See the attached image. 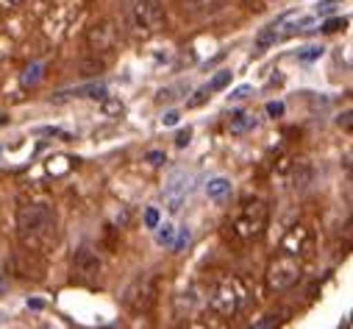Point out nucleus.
I'll return each mask as SVG.
<instances>
[{
  "label": "nucleus",
  "mask_w": 353,
  "mask_h": 329,
  "mask_svg": "<svg viewBox=\"0 0 353 329\" xmlns=\"http://www.w3.org/2000/svg\"><path fill=\"white\" fill-rule=\"evenodd\" d=\"M268 115L281 118V115H284V104H281V101H270V104H268Z\"/></svg>",
  "instance_id": "nucleus-29"
},
{
  "label": "nucleus",
  "mask_w": 353,
  "mask_h": 329,
  "mask_svg": "<svg viewBox=\"0 0 353 329\" xmlns=\"http://www.w3.org/2000/svg\"><path fill=\"white\" fill-rule=\"evenodd\" d=\"M42 70H45V67H42L39 62H37V64H31V67H28V70L23 73V84H26V87H34L37 81L42 78Z\"/></svg>",
  "instance_id": "nucleus-18"
},
{
  "label": "nucleus",
  "mask_w": 353,
  "mask_h": 329,
  "mask_svg": "<svg viewBox=\"0 0 353 329\" xmlns=\"http://www.w3.org/2000/svg\"><path fill=\"white\" fill-rule=\"evenodd\" d=\"M172 234H175V229H172L170 223H164V226H156V240H159L161 245H172Z\"/></svg>",
  "instance_id": "nucleus-19"
},
{
  "label": "nucleus",
  "mask_w": 353,
  "mask_h": 329,
  "mask_svg": "<svg viewBox=\"0 0 353 329\" xmlns=\"http://www.w3.org/2000/svg\"><path fill=\"white\" fill-rule=\"evenodd\" d=\"M242 296H245V293H242V285H239L236 279H220V282L214 285L212 296H209V307H212L217 315L228 318V315H234V312L239 310Z\"/></svg>",
  "instance_id": "nucleus-4"
},
{
  "label": "nucleus",
  "mask_w": 353,
  "mask_h": 329,
  "mask_svg": "<svg viewBox=\"0 0 353 329\" xmlns=\"http://www.w3.org/2000/svg\"><path fill=\"white\" fill-rule=\"evenodd\" d=\"M70 98H95V101H103L106 98V84H83V87H75V90H67V93H59L53 95V104H61V101H70Z\"/></svg>",
  "instance_id": "nucleus-10"
},
{
  "label": "nucleus",
  "mask_w": 353,
  "mask_h": 329,
  "mask_svg": "<svg viewBox=\"0 0 353 329\" xmlns=\"http://www.w3.org/2000/svg\"><path fill=\"white\" fill-rule=\"evenodd\" d=\"M323 56V48L320 45H309V48H301L298 50V59H303V62H312V59H320Z\"/></svg>",
  "instance_id": "nucleus-20"
},
{
  "label": "nucleus",
  "mask_w": 353,
  "mask_h": 329,
  "mask_svg": "<svg viewBox=\"0 0 353 329\" xmlns=\"http://www.w3.org/2000/svg\"><path fill=\"white\" fill-rule=\"evenodd\" d=\"M148 159H150L153 164H161V162H164V153H161V151H150V153H148Z\"/></svg>",
  "instance_id": "nucleus-31"
},
{
  "label": "nucleus",
  "mask_w": 353,
  "mask_h": 329,
  "mask_svg": "<svg viewBox=\"0 0 353 329\" xmlns=\"http://www.w3.org/2000/svg\"><path fill=\"white\" fill-rule=\"evenodd\" d=\"M187 193H190V173L187 171H175L164 185V201H167V209L172 215L181 212V207L187 201Z\"/></svg>",
  "instance_id": "nucleus-7"
},
{
  "label": "nucleus",
  "mask_w": 353,
  "mask_h": 329,
  "mask_svg": "<svg viewBox=\"0 0 353 329\" xmlns=\"http://www.w3.org/2000/svg\"><path fill=\"white\" fill-rule=\"evenodd\" d=\"M209 95H212V93L203 87V90H198V93H195V98H192V101H187V106H192V109H195V106H201V104H203Z\"/></svg>",
  "instance_id": "nucleus-27"
},
{
  "label": "nucleus",
  "mask_w": 353,
  "mask_h": 329,
  "mask_svg": "<svg viewBox=\"0 0 353 329\" xmlns=\"http://www.w3.org/2000/svg\"><path fill=\"white\" fill-rule=\"evenodd\" d=\"M345 23H347L345 17H336V20H328V23L323 26V31H325V34H334V31H339V28H345Z\"/></svg>",
  "instance_id": "nucleus-25"
},
{
  "label": "nucleus",
  "mask_w": 353,
  "mask_h": 329,
  "mask_svg": "<svg viewBox=\"0 0 353 329\" xmlns=\"http://www.w3.org/2000/svg\"><path fill=\"white\" fill-rule=\"evenodd\" d=\"M250 93H253V87H248V84H245V87H236V90L228 95V101H245Z\"/></svg>",
  "instance_id": "nucleus-26"
},
{
  "label": "nucleus",
  "mask_w": 353,
  "mask_h": 329,
  "mask_svg": "<svg viewBox=\"0 0 353 329\" xmlns=\"http://www.w3.org/2000/svg\"><path fill=\"white\" fill-rule=\"evenodd\" d=\"M181 329H209L206 323H201V321H190L187 326H181Z\"/></svg>",
  "instance_id": "nucleus-32"
},
{
  "label": "nucleus",
  "mask_w": 353,
  "mask_h": 329,
  "mask_svg": "<svg viewBox=\"0 0 353 329\" xmlns=\"http://www.w3.org/2000/svg\"><path fill=\"white\" fill-rule=\"evenodd\" d=\"M270 3H273V0H270Z\"/></svg>",
  "instance_id": "nucleus-35"
},
{
  "label": "nucleus",
  "mask_w": 353,
  "mask_h": 329,
  "mask_svg": "<svg viewBox=\"0 0 353 329\" xmlns=\"http://www.w3.org/2000/svg\"><path fill=\"white\" fill-rule=\"evenodd\" d=\"M298 279H301V263L298 257H290L284 252L268 268V285L273 290H290L292 285H298Z\"/></svg>",
  "instance_id": "nucleus-5"
},
{
  "label": "nucleus",
  "mask_w": 353,
  "mask_h": 329,
  "mask_svg": "<svg viewBox=\"0 0 353 329\" xmlns=\"http://www.w3.org/2000/svg\"><path fill=\"white\" fill-rule=\"evenodd\" d=\"M156 301V279L153 274H139L128 282V288L123 290V304L134 312H148Z\"/></svg>",
  "instance_id": "nucleus-3"
},
{
  "label": "nucleus",
  "mask_w": 353,
  "mask_h": 329,
  "mask_svg": "<svg viewBox=\"0 0 353 329\" xmlns=\"http://www.w3.org/2000/svg\"><path fill=\"white\" fill-rule=\"evenodd\" d=\"M103 112H106V115H123V104H120V101H112V98L106 95V98H103Z\"/></svg>",
  "instance_id": "nucleus-22"
},
{
  "label": "nucleus",
  "mask_w": 353,
  "mask_h": 329,
  "mask_svg": "<svg viewBox=\"0 0 353 329\" xmlns=\"http://www.w3.org/2000/svg\"><path fill=\"white\" fill-rule=\"evenodd\" d=\"M228 129H231V134H245V131L256 129V120H253V115H236V118H231Z\"/></svg>",
  "instance_id": "nucleus-15"
},
{
  "label": "nucleus",
  "mask_w": 353,
  "mask_h": 329,
  "mask_svg": "<svg viewBox=\"0 0 353 329\" xmlns=\"http://www.w3.org/2000/svg\"><path fill=\"white\" fill-rule=\"evenodd\" d=\"M192 240V232H190V226H181V232H179V240H172V249L175 252H181L184 245Z\"/></svg>",
  "instance_id": "nucleus-21"
},
{
  "label": "nucleus",
  "mask_w": 353,
  "mask_h": 329,
  "mask_svg": "<svg viewBox=\"0 0 353 329\" xmlns=\"http://www.w3.org/2000/svg\"><path fill=\"white\" fill-rule=\"evenodd\" d=\"M231 75H234L231 70H220V73L209 81V84H206V90H209V93H220V90H225V87H228V81H231Z\"/></svg>",
  "instance_id": "nucleus-17"
},
{
  "label": "nucleus",
  "mask_w": 353,
  "mask_h": 329,
  "mask_svg": "<svg viewBox=\"0 0 353 329\" xmlns=\"http://www.w3.org/2000/svg\"><path fill=\"white\" fill-rule=\"evenodd\" d=\"M264 223H268V207H264L261 201L245 204L239 218L234 220V234L242 237V240H250L264 229Z\"/></svg>",
  "instance_id": "nucleus-6"
},
{
  "label": "nucleus",
  "mask_w": 353,
  "mask_h": 329,
  "mask_svg": "<svg viewBox=\"0 0 353 329\" xmlns=\"http://www.w3.org/2000/svg\"><path fill=\"white\" fill-rule=\"evenodd\" d=\"M3 3H6V6H20L23 0H3Z\"/></svg>",
  "instance_id": "nucleus-33"
},
{
  "label": "nucleus",
  "mask_w": 353,
  "mask_h": 329,
  "mask_svg": "<svg viewBox=\"0 0 353 329\" xmlns=\"http://www.w3.org/2000/svg\"><path fill=\"white\" fill-rule=\"evenodd\" d=\"M101 271H103V263H101V257H98L95 252H90V249L75 252V257H72V276H75V279H81V282H95V279L101 276Z\"/></svg>",
  "instance_id": "nucleus-8"
},
{
  "label": "nucleus",
  "mask_w": 353,
  "mask_h": 329,
  "mask_svg": "<svg viewBox=\"0 0 353 329\" xmlns=\"http://www.w3.org/2000/svg\"><path fill=\"white\" fill-rule=\"evenodd\" d=\"M179 120H181V115H179V112H167V115L161 118V123H164V126H175Z\"/></svg>",
  "instance_id": "nucleus-30"
},
{
  "label": "nucleus",
  "mask_w": 353,
  "mask_h": 329,
  "mask_svg": "<svg viewBox=\"0 0 353 329\" xmlns=\"http://www.w3.org/2000/svg\"><path fill=\"white\" fill-rule=\"evenodd\" d=\"M287 17H290V15L279 17L276 23H270V26H264V28L259 31V37H256V50H268L270 45H276V42L281 39V23H284Z\"/></svg>",
  "instance_id": "nucleus-11"
},
{
  "label": "nucleus",
  "mask_w": 353,
  "mask_h": 329,
  "mask_svg": "<svg viewBox=\"0 0 353 329\" xmlns=\"http://www.w3.org/2000/svg\"><path fill=\"white\" fill-rule=\"evenodd\" d=\"M206 196L214 198V201L231 196V179H225V176H214V179H209V182H206Z\"/></svg>",
  "instance_id": "nucleus-13"
},
{
  "label": "nucleus",
  "mask_w": 353,
  "mask_h": 329,
  "mask_svg": "<svg viewBox=\"0 0 353 329\" xmlns=\"http://www.w3.org/2000/svg\"><path fill=\"white\" fill-rule=\"evenodd\" d=\"M284 321V312H268V315H261L250 329H279Z\"/></svg>",
  "instance_id": "nucleus-16"
},
{
  "label": "nucleus",
  "mask_w": 353,
  "mask_h": 329,
  "mask_svg": "<svg viewBox=\"0 0 353 329\" xmlns=\"http://www.w3.org/2000/svg\"><path fill=\"white\" fill-rule=\"evenodd\" d=\"M334 3H339V0H323V3H317V17H325V15H331L336 6Z\"/></svg>",
  "instance_id": "nucleus-24"
},
{
  "label": "nucleus",
  "mask_w": 353,
  "mask_h": 329,
  "mask_svg": "<svg viewBox=\"0 0 353 329\" xmlns=\"http://www.w3.org/2000/svg\"><path fill=\"white\" fill-rule=\"evenodd\" d=\"M281 252L290 257H303L306 252H312V232L306 226H292L281 240Z\"/></svg>",
  "instance_id": "nucleus-9"
},
{
  "label": "nucleus",
  "mask_w": 353,
  "mask_h": 329,
  "mask_svg": "<svg viewBox=\"0 0 353 329\" xmlns=\"http://www.w3.org/2000/svg\"><path fill=\"white\" fill-rule=\"evenodd\" d=\"M145 226H148V229H156V226H159V209L150 207V209L145 212Z\"/></svg>",
  "instance_id": "nucleus-28"
},
{
  "label": "nucleus",
  "mask_w": 353,
  "mask_h": 329,
  "mask_svg": "<svg viewBox=\"0 0 353 329\" xmlns=\"http://www.w3.org/2000/svg\"><path fill=\"white\" fill-rule=\"evenodd\" d=\"M128 20L137 31H145V34H153L159 28H164V9L159 0H131L128 6Z\"/></svg>",
  "instance_id": "nucleus-2"
},
{
  "label": "nucleus",
  "mask_w": 353,
  "mask_h": 329,
  "mask_svg": "<svg viewBox=\"0 0 353 329\" xmlns=\"http://www.w3.org/2000/svg\"><path fill=\"white\" fill-rule=\"evenodd\" d=\"M0 156H3V148H0Z\"/></svg>",
  "instance_id": "nucleus-34"
},
{
  "label": "nucleus",
  "mask_w": 353,
  "mask_h": 329,
  "mask_svg": "<svg viewBox=\"0 0 353 329\" xmlns=\"http://www.w3.org/2000/svg\"><path fill=\"white\" fill-rule=\"evenodd\" d=\"M181 3L192 15H214L228 3V0H181Z\"/></svg>",
  "instance_id": "nucleus-12"
},
{
  "label": "nucleus",
  "mask_w": 353,
  "mask_h": 329,
  "mask_svg": "<svg viewBox=\"0 0 353 329\" xmlns=\"http://www.w3.org/2000/svg\"><path fill=\"white\" fill-rule=\"evenodd\" d=\"M190 137H192V129L187 126V129H181L179 134H175V145H179V148H187V145H190Z\"/></svg>",
  "instance_id": "nucleus-23"
},
{
  "label": "nucleus",
  "mask_w": 353,
  "mask_h": 329,
  "mask_svg": "<svg viewBox=\"0 0 353 329\" xmlns=\"http://www.w3.org/2000/svg\"><path fill=\"white\" fill-rule=\"evenodd\" d=\"M179 93H190V84H187V81H179V84H172V87L159 90L156 101H159V104H172V101H179V98H181Z\"/></svg>",
  "instance_id": "nucleus-14"
},
{
  "label": "nucleus",
  "mask_w": 353,
  "mask_h": 329,
  "mask_svg": "<svg viewBox=\"0 0 353 329\" xmlns=\"http://www.w3.org/2000/svg\"><path fill=\"white\" fill-rule=\"evenodd\" d=\"M17 234L26 245H42L56 234V212L48 204H28L17 212Z\"/></svg>",
  "instance_id": "nucleus-1"
}]
</instances>
